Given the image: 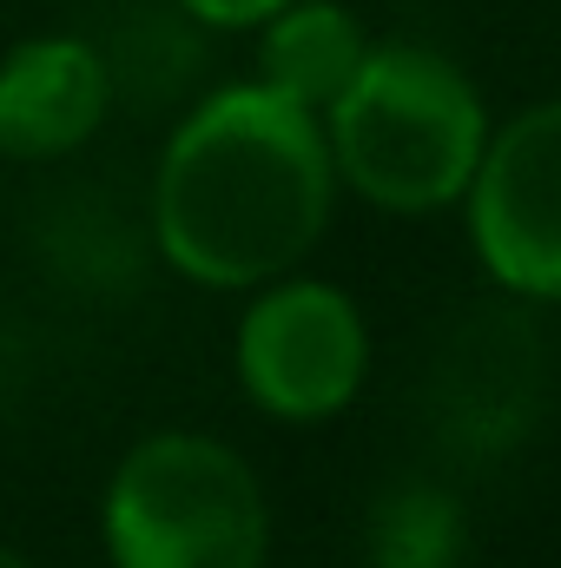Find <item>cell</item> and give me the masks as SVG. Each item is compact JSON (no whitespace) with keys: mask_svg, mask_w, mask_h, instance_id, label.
I'll use <instances>...</instances> for the list:
<instances>
[{"mask_svg":"<svg viewBox=\"0 0 561 568\" xmlns=\"http://www.w3.org/2000/svg\"><path fill=\"white\" fill-rule=\"evenodd\" d=\"M337 192L324 120L258 80H232L192 100L159 145L152 245L185 284L258 291L324 245Z\"/></svg>","mask_w":561,"mask_h":568,"instance_id":"6da1fadb","label":"cell"},{"mask_svg":"<svg viewBox=\"0 0 561 568\" xmlns=\"http://www.w3.org/2000/svg\"><path fill=\"white\" fill-rule=\"evenodd\" d=\"M489 133L476 80L422 40H370L357 80L324 106L337 185L397 219L462 205Z\"/></svg>","mask_w":561,"mask_h":568,"instance_id":"7a4b0ae2","label":"cell"},{"mask_svg":"<svg viewBox=\"0 0 561 568\" xmlns=\"http://www.w3.org/2000/svg\"><path fill=\"white\" fill-rule=\"evenodd\" d=\"M100 549L106 568H265V483L225 436L152 429L100 489Z\"/></svg>","mask_w":561,"mask_h":568,"instance_id":"3957f363","label":"cell"},{"mask_svg":"<svg viewBox=\"0 0 561 568\" xmlns=\"http://www.w3.org/2000/svg\"><path fill=\"white\" fill-rule=\"evenodd\" d=\"M232 371L252 410L272 424H330L357 404L370 377V324L364 304L330 278H284L245 291L232 331Z\"/></svg>","mask_w":561,"mask_h":568,"instance_id":"277c9868","label":"cell"},{"mask_svg":"<svg viewBox=\"0 0 561 568\" xmlns=\"http://www.w3.org/2000/svg\"><path fill=\"white\" fill-rule=\"evenodd\" d=\"M482 272L522 304H561V100L502 120L462 192Z\"/></svg>","mask_w":561,"mask_h":568,"instance_id":"5b68a950","label":"cell"},{"mask_svg":"<svg viewBox=\"0 0 561 568\" xmlns=\"http://www.w3.org/2000/svg\"><path fill=\"white\" fill-rule=\"evenodd\" d=\"M120 87L106 47L80 27L20 33L0 53V165H60L100 140Z\"/></svg>","mask_w":561,"mask_h":568,"instance_id":"8992f818","label":"cell"},{"mask_svg":"<svg viewBox=\"0 0 561 568\" xmlns=\"http://www.w3.org/2000/svg\"><path fill=\"white\" fill-rule=\"evenodd\" d=\"M364 53H370V33L344 0H284L258 27V73L252 80L324 120V106L357 80Z\"/></svg>","mask_w":561,"mask_h":568,"instance_id":"52a82bcc","label":"cell"},{"mask_svg":"<svg viewBox=\"0 0 561 568\" xmlns=\"http://www.w3.org/2000/svg\"><path fill=\"white\" fill-rule=\"evenodd\" d=\"M469 523L442 483H390L364 516V562L370 568H462Z\"/></svg>","mask_w":561,"mask_h":568,"instance_id":"ba28073f","label":"cell"},{"mask_svg":"<svg viewBox=\"0 0 561 568\" xmlns=\"http://www.w3.org/2000/svg\"><path fill=\"white\" fill-rule=\"evenodd\" d=\"M165 7H178V13H185L192 27H205V33H258L284 0H165Z\"/></svg>","mask_w":561,"mask_h":568,"instance_id":"9c48e42d","label":"cell"},{"mask_svg":"<svg viewBox=\"0 0 561 568\" xmlns=\"http://www.w3.org/2000/svg\"><path fill=\"white\" fill-rule=\"evenodd\" d=\"M0 568H40L27 549H13V542H0Z\"/></svg>","mask_w":561,"mask_h":568,"instance_id":"30bf717a","label":"cell"}]
</instances>
